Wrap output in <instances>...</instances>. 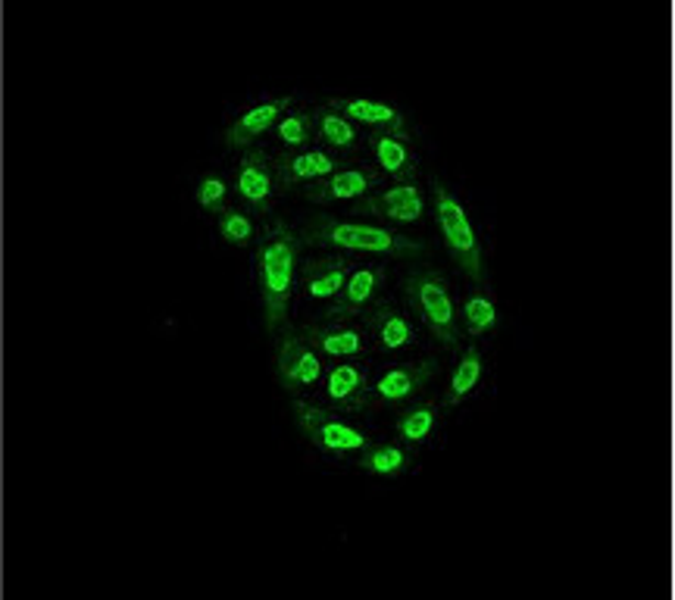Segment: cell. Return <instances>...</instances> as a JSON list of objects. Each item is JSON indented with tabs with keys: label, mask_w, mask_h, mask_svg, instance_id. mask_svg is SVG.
Returning a JSON list of instances; mask_svg holds the SVG:
<instances>
[{
	"label": "cell",
	"mask_w": 675,
	"mask_h": 600,
	"mask_svg": "<svg viewBox=\"0 0 675 600\" xmlns=\"http://www.w3.org/2000/svg\"><path fill=\"white\" fill-rule=\"evenodd\" d=\"M482 375H485L482 351H479V348H466V351L460 353V360H457V366H453V375H450L448 392H445V407L463 404V400L479 388Z\"/></svg>",
	"instance_id": "20"
},
{
	"label": "cell",
	"mask_w": 675,
	"mask_h": 600,
	"mask_svg": "<svg viewBox=\"0 0 675 600\" xmlns=\"http://www.w3.org/2000/svg\"><path fill=\"white\" fill-rule=\"evenodd\" d=\"M331 110L348 116L353 125H369L372 132H407L404 113L397 106L382 104V101H367V98H331Z\"/></svg>",
	"instance_id": "19"
},
{
	"label": "cell",
	"mask_w": 675,
	"mask_h": 600,
	"mask_svg": "<svg viewBox=\"0 0 675 600\" xmlns=\"http://www.w3.org/2000/svg\"><path fill=\"white\" fill-rule=\"evenodd\" d=\"M369 375L360 363H338L335 370H328L326 388L323 397L328 400V407L345 410V414H357L369 404Z\"/></svg>",
	"instance_id": "16"
},
{
	"label": "cell",
	"mask_w": 675,
	"mask_h": 600,
	"mask_svg": "<svg viewBox=\"0 0 675 600\" xmlns=\"http://www.w3.org/2000/svg\"><path fill=\"white\" fill-rule=\"evenodd\" d=\"M435 426H438V410H435L431 404H416V407H409V410L397 416V422H394L397 438H401L404 444H409V448L429 441Z\"/></svg>",
	"instance_id": "23"
},
{
	"label": "cell",
	"mask_w": 675,
	"mask_h": 600,
	"mask_svg": "<svg viewBox=\"0 0 675 600\" xmlns=\"http://www.w3.org/2000/svg\"><path fill=\"white\" fill-rule=\"evenodd\" d=\"M297 250H301V235H294L285 223L267 226L260 245L254 250L257 288H260L269 331H279L288 322L291 297L297 288Z\"/></svg>",
	"instance_id": "1"
},
{
	"label": "cell",
	"mask_w": 675,
	"mask_h": 600,
	"mask_svg": "<svg viewBox=\"0 0 675 600\" xmlns=\"http://www.w3.org/2000/svg\"><path fill=\"white\" fill-rule=\"evenodd\" d=\"M431 375H435V363H431V360L391 366V370H385V373L372 382L369 400H375V404H389V407L407 404L409 397H416V394L429 385Z\"/></svg>",
	"instance_id": "11"
},
{
	"label": "cell",
	"mask_w": 675,
	"mask_h": 600,
	"mask_svg": "<svg viewBox=\"0 0 675 600\" xmlns=\"http://www.w3.org/2000/svg\"><path fill=\"white\" fill-rule=\"evenodd\" d=\"M409 310L419 316V322L448 348H457L460 341V322H457V307L450 297L448 282L438 272H416L409 275L407 285Z\"/></svg>",
	"instance_id": "3"
},
{
	"label": "cell",
	"mask_w": 675,
	"mask_h": 600,
	"mask_svg": "<svg viewBox=\"0 0 675 600\" xmlns=\"http://www.w3.org/2000/svg\"><path fill=\"white\" fill-rule=\"evenodd\" d=\"M382 172L375 166H345L328 179L304 188V197L313 204H338V201H360L369 197L372 188L382 185Z\"/></svg>",
	"instance_id": "10"
},
{
	"label": "cell",
	"mask_w": 675,
	"mask_h": 600,
	"mask_svg": "<svg viewBox=\"0 0 675 600\" xmlns=\"http://www.w3.org/2000/svg\"><path fill=\"white\" fill-rule=\"evenodd\" d=\"M460 319H463V331L479 338V335H488V331L497 326V307L488 294H470L463 301V310H460Z\"/></svg>",
	"instance_id": "25"
},
{
	"label": "cell",
	"mask_w": 675,
	"mask_h": 600,
	"mask_svg": "<svg viewBox=\"0 0 675 600\" xmlns=\"http://www.w3.org/2000/svg\"><path fill=\"white\" fill-rule=\"evenodd\" d=\"M275 375L288 392H304V388L319 385L326 378V370H323L319 353L310 348L307 338L285 331L275 351Z\"/></svg>",
	"instance_id": "6"
},
{
	"label": "cell",
	"mask_w": 675,
	"mask_h": 600,
	"mask_svg": "<svg viewBox=\"0 0 675 600\" xmlns=\"http://www.w3.org/2000/svg\"><path fill=\"white\" fill-rule=\"evenodd\" d=\"M385 267H360L348 275L345 288L338 291V297L328 307V319H353L369 307H375V297L385 285Z\"/></svg>",
	"instance_id": "13"
},
{
	"label": "cell",
	"mask_w": 675,
	"mask_h": 600,
	"mask_svg": "<svg viewBox=\"0 0 675 600\" xmlns=\"http://www.w3.org/2000/svg\"><path fill=\"white\" fill-rule=\"evenodd\" d=\"M194 197L206 213H223L228 204V185H225L223 176H204L194 188Z\"/></svg>",
	"instance_id": "27"
},
{
	"label": "cell",
	"mask_w": 675,
	"mask_h": 600,
	"mask_svg": "<svg viewBox=\"0 0 675 600\" xmlns=\"http://www.w3.org/2000/svg\"><path fill=\"white\" fill-rule=\"evenodd\" d=\"M353 213H367V216H379L389 223H419L426 213V194L416 182H397V185L385 188L379 194H369L367 201L353 204Z\"/></svg>",
	"instance_id": "9"
},
{
	"label": "cell",
	"mask_w": 675,
	"mask_h": 600,
	"mask_svg": "<svg viewBox=\"0 0 675 600\" xmlns=\"http://www.w3.org/2000/svg\"><path fill=\"white\" fill-rule=\"evenodd\" d=\"M235 191L254 213H269L279 194L275 163L269 160L267 150H247L235 172Z\"/></svg>",
	"instance_id": "8"
},
{
	"label": "cell",
	"mask_w": 675,
	"mask_h": 600,
	"mask_svg": "<svg viewBox=\"0 0 675 600\" xmlns=\"http://www.w3.org/2000/svg\"><path fill=\"white\" fill-rule=\"evenodd\" d=\"M369 150H372V160L375 169L394 179V182H416V150L409 145L407 132H372L369 135Z\"/></svg>",
	"instance_id": "12"
},
{
	"label": "cell",
	"mask_w": 675,
	"mask_h": 600,
	"mask_svg": "<svg viewBox=\"0 0 675 600\" xmlns=\"http://www.w3.org/2000/svg\"><path fill=\"white\" fill-rule=\"evenodd\" d=\"M360 466L382 478H397L407 473L409 451L401 444H369L367 451H360Z\"/></svg>",
	"instance_id": "22"
},
{
	"label": "cell",
	"mask_w": 675,
	"mask_h": 600,
	"mask_svg": "<svg viewBox=\"0 0 675 600\" xmlns=\"http://www.w3.org/2000/svg\"><path fill=\"white\" fill-rule=\"evenodd\" d=\"M350 272H353V267H350V260L345 253L319 257V260H307L304 263V270L297 275V285H301L304 297H310V301H335L338 291L345 288Z\"/></svg>",
	"instance_id": "17"
},
{
	"label": "cell",
	"mask_w": 675,
	"mask_h": 600,
	"mask_svg": "<svg viewBox=\"0 0 675 600\" xmlns=\"http://www.w3.org/2000/svg\"><path fill=\"white\" fill-rule=\"evenodd\" d=\"M367 335L372 344L382 353L404 351L416 344V326L407 313L391 307V304H375L367 310Z\"/></svg>",
	"instance_id": "15"
},
{
	"label": "cell",
	"mask_w": 675,
	"mask_h": 600,
	"mask_svg": "<svg viewBox=\"0 0 675 600\" xmlns=\"http://www.w3.org/2000/svg\"><path fill=\"white\" fill-rule=\"evenodd\" d=\"M220 235H223V241H228V245L245 248V245L254 241V219H250L247 213H241V210L225 207L223 213H220Z\"/></svg>",
	"instance_id": "26"
},
{
	"label": "cell",
	"mask_w": 675,
	"mask_h": 600,
	"mask_svg": "<svg viewBox=\"0 0 675 600\" xmlns=\"http://www.w3.org/2000/svg\"><path fill=\"white\" fill-rule=\"evenodd\" d=\"M272 132H275V141L288 147V150H307L310 141L316 138L313 113H307V110H288Z\"/></svg>",
	"instance_id": "24"
},
{
	"label": "cell",
	"mask_w": 675,
	"mask_h": 600,
	"mask_svg": "<svg viewBox=\"0 0 675 600\" xmlns=\"http://www.w3.org/2000/svg\"><path fill=\"white\" fill-rule=\"evenodd\" d=\"M313 125H316V138L326 147H331V150L350 154L357 147V141H360L357 125L350 123L348 116H341L338 110H331L328 104L313 113Z\"/></svg>",
	"instance_id": "21"
},
{
	"label": "cell",
	"mask_w": 675,
	"mask_h": 600,
	"mask_svg": "<svg viewBox=\"0 0 675 600\" xmlns=\"http://www.w3.org/2000/svg\"><path fill=\"white\" fill-rule=\"evenodd\" d=\"M301 245L341 250V253H372V257H419L423 241L389 226H367L348 219H313L301 231Z\"/></svg>",
	"instance_id": "2"
},
{
	"label": "cell",
	"mask_w": 675,
	"mask_h": 600,
	"mask_svg": "<svg viewBox=\"0 0 675 600\" xmlns=\"http://www.w3.org/2000/svg\"><path fill=\"white\" fill-rule=\"evenodd\" d=\"M291 101H294V98H272V101L250 106L247 113H241L235 123L228 125V132H225V145L235 147V150L250 147L260 135H267L269 128H275V123L288 113Z\"/></svg>",
	"instance_id": "18"
},
{
	"label": "cell",
	"mask_w": 675,
	"mask_h": 600,
	"mask_svg": "<svg viewBox=\"0 0 675 600\" xmlns=\"http://www.w3.org/2000/svg\"><path fill=\"white\" fill-rule=\"evenodd\" d=\"M435 223H438V231L448 245L450 257L463 267V272L470 275L472 282H485V260H482V245L475 238V228H472L470 216L463 204L450 194L448 188L435 185Z\"/></svg>",
	"instance_id": "4"
},
{
	"label": "cell",
	"mask_w": 675,
	"mask_h": 600,
	"mask_svg": "<svg viewBox=\"0 0 675 600\" xmlns=\"http://www.w3.org/2000/svg\"><path fill=\"white\" fill-rule=\"evenodd\" d=\"M294 407V416H297V426L301 432L307 435V441L313 448H319L323 454L331 456H348V454H360L369 448V438L353 429L350 422H345L341 416H335L326 407H316L310 404L304 397H294L291 400Z\"/></svg>",
	"instance_id": "5"
},
{
	"label": "cell",
	"mask_w": 675,
	"mask_h": 600,
	"mask_svg": "<svg viewBox=\"0 0 675 600\" xmlns=\"http://www.w3.org/2000/svg\"><path fill=\"white\" fill-rule=\"evenodd\" d=\"M275 179H279V191H291L297 185H316L328 179L331 172L345 169L341 157L328 154L323 147H307V150H282L275 160Z\"/></svg>",
	"instance_id": "7"
},
{
	"label": "cell",
	"mask_w": 675,
	"mask_h": 600,
	"mask_svg": "<svg viewBox=\"0 0 675 600\" xmlns=\"http://www.w3.org/2000/svg\"><path fill=\"white\" fill-rule=\"evenodd\" d=\"M313 351H319L323 356L331 360H353V356H363L367 353V331L350 326V319H326V322H316L310 326L307 335Z\"/></svg>",
	"instance_id": "14"
}]
</instances>
